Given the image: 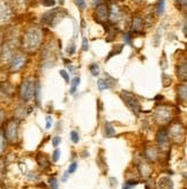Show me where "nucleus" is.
<instances>
[{
  "label": "nucleus",
  "mask_w": 187,
  "mask_h": 189,
  "mask_svg": "<svg viewBox=\"0 0 187 189\" xmlns=\"http://www.w3.org/2000/svg\"><path fill=\"white\" fill-rule=\"evenodd\" d=\"M41 39H42V36H41L38 29H36V28L29 29L23 38V46L29 51H34L39 46Z\"/></svg>",
  "instance_id": "obj_1"
},
{
  "label": "nucleus",
  "mask_w": 187,
  "mask_h": 189,
  "mask_svg": "<svg viewBox=\"0 0 187 189\" xmlns=\"http://www.w3.org/2000/svg\"><path fill=\"white\" fill-rule=\"evenodd\" d=\"M35 94V84L30 80H24L23 83L20 87V98L23 102H28L30 100Z\"/></svg>",
  "instance_id": "obj_2"
},
{
  "label": "nucleus",
  "mask_w": 187,
  "mask_h": 189,
  "mask_svg": "<svg viewBox=\"0 0 187 189\" xmlns=\"http://www.w3.org/2000/svg\"><path fill=\"white\" fill-rule=\"evenodd\" d=\"M122 98H124L125 103L127 104L128 109H130L134 114L139 115L140 111H141V106H140L138 100L135 99V97L132 96V94H130V92H125V91H124V92H122Z\"/></svg>",
  "instance_id": "obj_3"
},
{
  "label": "nucleus",
  "mask_w": 187,
  "mask_h": 189,
  "mask_svg": "<svg viewBox=\"0 0 187 189\" xmlns=\"http://www.w3.org/2000/svg\"><path fill=\"white\" fill-rule=\"evenodd\" d=\"M17 129H19V124L14 120L9 121L5 128V137L11 142H14L17 138Z\"/></svg>",
  "instance_id": "obj_4"
},
{
  "label": "nucleus",
  "mask_w": 187,
  "mask_h": 189,
  "mask_svg": "<svg viewBox=\"0 0 187 189\" xmlns=\"http://www.w3.org/2000/svg\"><path fill=\"white\" fill-rule=\"evenodd\" d=\"M172 117V113L170 109L166 107V106H162L160 107L158 110L156 111V114H155V118H156V120L160 122V124H165V122H168Z\"/></svg>",
  "instance_id": "obj_5"
},
{
  "label": "nucleus",
  "mask_w": 187,
  "mask_h": 189,
  "mask_svg": "<svg viewBox=\"0 0 187 189\" xmlns=\"http://www.w3.org/2000/svg\"><path fill=\"white\" fill-rule=\"evenodd\" d=\"M24 61H26V59H24V57H22V56H19V54H17V56H14L11 62V69L13 72L20 70V69L22 68L23 65H24Z\"/></svg>",
  "instance_id": "obj_6"
},
{
  "label": "nucleus",
  "mask_w": 187,
  "mask_h": 189,
  "mask_svg": "<svg viewBox=\"0 0 187 189\" xmlns=\"http://www.w3.org/2000/svg\"><path fill=\"white\" fill-rule=\"evenodd\" d=\"M96 16H97V22H105L109 16V12L105 5H99L96 9Z\"/></svg>",
  "instance_id": "obj_7"
},
{
  "label": "nucleus",
  "mask_w": 187,
  "mask_h": 189,
  "mask_svg": "<svg viewBox=\"0 0 187 189\" xmlns=\"http://www.w3.org/2000/svg\"><path fill=\"white\" fill-rule=\"evenodd\" d=\"M156 140L157 143L160 144V148H164L169 142V136H168V132L164 130V129H160V132L157 133L156 135Z\"/></svg>",
  "instance_id": "obj_8"
},
{
  "label": "nucleus",
  "mask_w": 187,
  "mask_h": 189,
  "mask_svg": "<svg viewBox=\"0 0 187 189\" xmlns=\"http://www.w3.org/2000/svg\"><path fill=\"white\" fill-rule=\"evenodd\" d=\"M158 189H173V182L168 177H163L158 181Z\"/></svg>",
  "instance_id": "obj_9"
},
{
  "label": "nucleus",
  "mask_w": 187,
  "mask_h": 189,
  "mask_svg": "<svg viewBox=\"0 0 187 189\" xmlns=\"http://www.w3.org/2000/svg\"><path fill=\"white\" fill-rule=\"evenodd\" d=\"M184 134V132L181 130V126L180 125H173L170 132V135L173 140H179L181 138V135Z\"/></svg>",
  "instance_id": "obj_10"
},
{
  "label": "nucleus",
  "mask_w": 187,
  "mask_h": 189,
  "mask_svg": "<svg viewBox=\"0 0 187 189\" xmlns=\"http://www.w3.org/2000/svg\"><path fill=\"white\" fill-rule=\"evenodd\" d=\"M187 91V87L186 84H181L179 88H178V94H179V98L180 100H183V102H186V92Z\"/></svg>",
  "instance_id": "obj_11"
},
{
  "label": "nucleus",
  "mask_w": 187,
  "mask_h": 189,
  "mask_svg": "<svg viewBox=\"0 0 187 189\" xmlns=\"http://www.w3.org/2000/svg\"><path fill=\"white\" fill-rule=\"evenodd\" d=\"M105 134L107 137H112L116 135V130L113 128V126L111 125V122H106L105 124Z\"/></svg>",
  "instance_id": "obj_12"
},
{
  "label": "nucleus",
  "mask_w": 187,
  "mask_h": 189,
  "mask_svg": "<svg viewBox=\"0 0 187 189\" xmlns=\"http://www.w3.org/2000/svg\"><path fill=\"white\" fill-rule=\"evenodd\" d=\"M97 85H98V90L99 91H103V90H105V89H109V88H110V84L107 83L105 80H102V79L98 80Z\"/></svg>",
  "instance_id": "obj_13"
},
{
  "label": "nucleus",
  "mask_w": 187,
  "mask_h": 189,
  "mask_svg": "<svg viewBox=\"0 0 187 189\" xmlns=\"http://www.w3.org/2000/svg\"><path fill=\"white\" fill-rule=\"evenodd\" d=\"M186 75H187V73H186V64L184 62L183 66H179V68H178V76H179L180 79L185 80V79H186Z\"/></svg>",
  "instance_id": "obj_14"
},
{
  "label": "nucleus",
  "mask_w": 187,
  "mask_h": 189,
  "mask_svg": "<svg viewBox=\"0 0 187 189\" xmlns=\"http://www.w3.org/2000/svg\"><path fill=\"white\" fill-rule=\"evenodd\" d=\"M5 148H6V137H5L4 133L0 130V153H2Z\"/></svg>",
  "instance_id": "obj_15"
},
{
  "label": "nucleus",
  "mask_w": 187,
  "mask_h": 189,
  "mask_svg": "<svg viewBox=\"0 0 187 189\" xmlns=\"http://www.w3.org/2000/svg\"><path fill=\"white\" fill-rule=\"evenodd\" d=\"M80 77H74V79L72 80V83H71V85H72V88H71V94H74L75 92V90H76L77 85L80 84Z\"/></svg>",
  "instance_id": "obj_16"
},
{
  "label": "nucleus",
  "mask_w": 187,
  "mask_h": 189,
  "mask_svg": "<svg viewBox=\"0 0 187 189\" xmlns=\"http://www.w3.org/2000/svg\"><path fill=\"white\" fill-rule=\"evenodd\" d=\"M164 8H165V0H160L158 1V7H157V14L162 15L164 13Z\"/></svg>",
  "instance_id": "obj_17"
},
{
  "label": "nucleus",
  "mask_w": 187,
  "mask_h": 189,
  "mask_svg": "<svg viewBox=\"0 0 187 189\" xmlns=\"http://www.w3.org/2000/svg\"><path fill=\"white\" fill-rule=\"evenodd\" d=\"M89 69H90V72H91V74L94 76H98L99 75V67L97 66V65L92 64L90 67H89Z\"/></svg>",
  "instance_id": "obj_18"
},
{
  "label": "nucleus",
  "mask_w": 187,
  "mask_h": 189,
  "mask_svg": "<svg viewBox=\"0 0 187 189\" xmlns=\"http://www.w3.org/2000/svg\"><path fill=\"white\" fill-rule=\"evenodd\" d=\"M139 182L135 181V180H130V181H127L125 185H124V187H122V189H130L132 188V187H135V186L138 185Z\"/></svg>",
  "instance_id": "obj_19"
},
{
  "label": "nucleus",
  "mask_w": 187,
  "mask_h": 189,
  "mask_svg": "<svg viewBox=\"0 0 187 189\" xmlns=\"http://www.w3.org/2000/svg\"><path fill=\"white\" fill-rule=\"evenodd\" d=\"M142 28V21L139 17H136V19L134 20V29L135 30H141Z\"/></svg>",
  "instance_id": "obj_20"
},
{
  "label": "nucleus",
  "mask_w": 187,
  "mask_h": 189,
  "mask_svg": "<svg viewBox=\"0 0 187 189\" xmlns=\"http://www.w3.org/2000/svg\"><path fill=\"white\" fill-rule=\"evenodd\" d=\"M75 4H76V6L80 9H84V8L87 7V4H86L84 0H75Z\"/></svg>",
  "instance_id": "obj_21"
},
{
  "label": "nucleus",
  "mask_w": 187,
  "mask_h": 189,
  "mask_svg": "<svg viewBox=\"0 0 187 189\" xmlns=\"http://www.w3.org/2000/svg\"><path fill=\"white\" fill-rule=\"evenodd\" d=\"M42 4L46 7H51L56 4V0H42Z\"/></svg>",
  "instance_id": "obj_22"
},
{
  "label": "nucleus",
  "mask_w": 187,
  "mask_h": 189,
  "mask_svg": "<svg viewBox=\"0 0 187 189\" xmlns=\"http://www.w3.org/2000/svg\"><path fill=\"white\" fill-rule=\"evenodd\" d=\"M50 186L52 189H58V182L56 178H51L50 179Z\"/></svg>",
  "instance_id": "obj_23"
},
{
  "label": "nucleus",
  "mask_w": 187,
  "mask_h": 189,
  "mask_svg": "<svg viewBox=\"0 0 187 189\" xmlns=\"http://www.w3.org/2000/svg\"><path fill=\"white\" fill-rule=\"evenodd\" d=\"M71 140H72L74 143H77V142H79V135H77L76 132H71Z\"/></svg>",
  "instance_id": "obj_24"
},
{
  "label": "nucleus",
  "mask_w": 187,
  "mask_h": 189,
  "mask_svg": "<svg viewBox=\"0 0 187 189\" xmlns=\"http://www.w3.org/2000/svg\"><path fill=\"white\" fill-rule=\"evenodd\" d=\"M59 156H60V150L59 149H56L53 152V155H52V159H53V162H58V159H59Z\"/></svg>",
  "instance_id": "obj_25"
},
{
  "label": "nucleus",
  "mask_w": 187,
  "mask_h": 189,
  "mask_svg": "<svg viewBox=\"0 0 187 189\" xmlns=\"http://www.w3.org/2000/svg\"><path fill=\"white\" fill-rule=\"evenodd\" d=\"M76 167H77V164L74 162V163H72L71 165H69V168H68V173H74L75 171H76Z\"/></svg>",
  "instance_id": "obj_26"
},
{
  "label": "nucleus",
  "mask_w": 187,
  "mask_h": 189,
  "mask_svg": "<svg viewBox=\"0 0 187 189\" xmlns=\"http://www.w3.org/2000/svg\"><path fill=\"white\" fill-rule=\"evenodd\" d=\"M61 143V138L59 136H56L53 137V140H52V144H53L54 147H58L59 144Z\"/></svg>",
  "instance_id": "obj_27"
},
{
  "label": "nucleus",
  "mask_w": 187,
  "mask_h": 189,
  "mask_svg": "<svg viewBox=\"0 0 187 189\" xmlns=\"http://www.w3.org/2000/svg\"><path fill=\"white\" fill-rule=\"evenodd\" d=\"M60 75L62 76V79L65 80L66 82H67V83H68V82H69V77H68V74H67V73H66L65 70H60Z\"/></svg>",
  "instance_id": "obj_28"
},
{
  "label": "nucleus",
  "mask_w": 187,
  "mask_h": 189,
  "mask_svg": "<svg viewBox=\"0 0 187 189\" xmlns=\"http://www.w3.org/2000/svg\"><path fill=\"white\" fill-rule=\"evenodd\" d=\"M82 49H83V51H87V50L89 49L88 41H87V38H83V43H82Z\"/></svg>",
  "instance_id": "obj_29"
},
{
  "label": "nucleus",
  "mask_w": 187,
  "mask_h": 189,
  "mask_svg": "<svg viewBox=\"0 0 187 189\" xmlns=\"http://www.w3.org/2000/svg\"><path fill=\"white\" fill-rule=\"evenodd\" d=\"M163 80H165V82H164L165 87H169V84H170V82H171V79L168 77V75H163Z\"/></svg>",
  "instance_id": "obj_30"
},
{
  "label": "nucleus",
  "mask_w": 187,
  "mask_h": 189,
  "mask_svg": "<svg viewBox=\"0 0 187 189\" xmlns=\"http://www.w3.org/2000/svg\"><path fill=\"white\" fill-rule=\"evenodd\" d=\"M125 43H126L127 45H130L132 43H130V35L127 32L126 35H125Z\"/></svg>",
  "instance_id": "obj_31"
},
{
  "label": "nucleus",
  "mask_w": 187,
  "mask_h": 189,
  "mask_svg": "<svg viewBox=\"0 0 187 189\" xmlns=\"http://www.w3.org/2000/svg\"><path fill=\"white\" fill-rule=\"evenodd\" d=\"M74 47H75V46H74V44H72V46L69 45L68 49H67V53H68V54H73V53L75 52V49H74Z\"/></svg>",
  "instance_id": "obj_32"
},
{
  "label": "nucleus",
  "mask_w": 187,
  "mask_h": 189,
  "mask_svg": "<svg viewBox=\"0 0 187 189\" xmlns=\"http://www.w3.org/2000/svg\"><path fill=\"white\" fill-rule=\"evenodd\" d=\"M46 121H47V124H46V128L50 129V128H51V122H52V118L47 117V118H46Z\"/></svg>",
  "instance_id": "obj_33"
},
{
  "label": "nucleus",
  "mask_w": 187,
  "mask_h": 189,
  "mask_svg": "<svg viewBox=\"0 0 187 189\" xmlns=\"http://www.w3.org/2000/svg\"><path fill=\"white\" fill-rule=\"evenodd\" d=\"M178 2H179L180 5H183L184 7L186 6V2H187V0H178Z\"/></svg>",
  "instance_id": "obj_34"
},
{
  "label": "nucleus",
  "mask_w": 187,
  "mask_h": 189,
  "mask_svg": "<svg viewBox=\"0 0 187 189\" xmlns=\"http://www.w3.org/2000/svg\"><path fill=\"white\" fill-rule=\"evenodd\" d=\"M67 177H68V172H67V173L64 174V177H62V181H64V182L67 181Z\"/></svg>",
  "instance_id": "obj_35"
},
{
  "label": "nucleus",
  "mask_w": 187,
  "mask_h": 189,
  "mask_svg": "<svg viewBox=\"0 0 187 189\" xmlns=\"http://www.w3.org/2000/svg\"><path fill=\"white\" fill-rule=\"evenodd\" d=\"M59 1H60V4H64V1H65V0H59Z\"/></svg>",
  "instance_id": "obj_36"
},
{
  "label": "nucleus",
  "mask_w": 187,
  "mask_h": 189,
  "mask_svg": "<svg viewBox=\"0 0 187 189\" xmlns=\"http://www.w3.org/2000/svg\"><path fill=\"white\" fill-rule=\"evenodd\" d=\"M0 47H1V36H0Z\"/></svg>",
  "instance_id": "obj_37"
}]
</instances>
